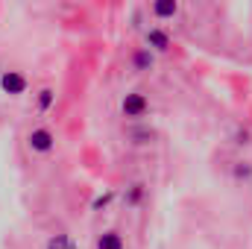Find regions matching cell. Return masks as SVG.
Returning <instances> with one entry per match:
<instances>
[{
    "mask_svg": "<svg viewBox=\"0 0 252 249\" xmlns=\"http://www.w3.org/2000/svg\"><path fill=\"white\" fill-rule=\"evenodd\" d=\"M53 100H56L53 88H41V91H38V112H47V109L53 106Z\"/></svg>",
    "mask_w": 252,
    "mask_h": 249,
    "instance_id": "obj_8",
    "label": "cell"
},
{
    "mask_svg": "<svg viewBox=\"0 0 252 249\" xmlns=\"http://www.w3.org/2000/svg\"><path fill=\"white\" fill-rule=\"evenodd\" d=\"M150 9L158 21H173L179 15V0H153Z\"/></svg>",
    "mask_w": 252,
    "mask_h": 249,
    "instance_id": "obj_5",
    "label": "cell"
},
{
    "mask_svg": "<svg viewBox=\"0 0 252 249\" xmlns=\"http://www.w3.org/2000/svg\"><path fill=\"white\" fill-rule=\"evenodd\" d=\"M141 193H144V190H141V185H135V187H132V193H129V202L135 205V202L141 199Z\"/></svg>",
    "mask_w": 252,
    "mask_h": 249,
    "instance_id": "obj_11",
    "label": "cell"
},
{
    "mask_svg": "<svg viewBox=\"0 0 252 249\" xmlns=\"http://www.w3.org/2000/svg\"><path fill=\"white\" fill-rule=\"evenodd\" d=\"M47 249H76V247H73V241H70L67 235H53V238L47 241Z\"/></svg>",
    "mask_w": 252,
    "mask_h": 249,
    "instance_id": "obj_9",
    "label": "cell"
},
{
    "mask_svg": "<svg viewBox=\"0 0 252 249\" xmlns=\"http://www.w3.org/2000/svg\"><path fill=\"white\" fill-rule=\"evenodd\" d=\"M235 179L238 182H252V164H247V161L235 164Z\"/></svg>",
    "mask_w": 252,
    "mask_h": 249,
    "instance_id": "obj_10",
    "label": "cell"
},
{
    "mask_svg": "<svg viewBox=\"0 0 252 249\" xmlns=\"http://www.w3.org/2000/svg\"><path fill=\"white\" fill-rule=\"evenodd\" d=\"M0 88L9 97H21L27 91V76L18 73V70H0Z\"/></svg>",
    "mask_w": 252,
    "mask_h": 249,
    "instance_id": "obj_2",
    "label": "cell"
},
{
    "mask_svg": "<svg viewBox=\"0 0 252 249\" xmlns=\"http://www.w3.org/2000/svg\"><path fill=\"white\" fill-rule=\"evenodd\" d=\"M27 144H30L32 153H50L56 147V138H53L50 129H32L30 138H27Z\"/></svg>",
    "mask_w": 252,
    "mask_h": 249,
    "instance_id": "obj_3",
    "label": "cell"
},
{
    "mask_svg": "<svg viewBox=\"0 0 252 249\" xmlns=\"http://www.w3.org/2000/svg\"><path fill=\"white\" fill-rule=\"evenodd\" d=\"M144 41H147V47H150L153 53H167V50H170V35H167L164 30H147Z\"/></svg>",
    "mask_w": 252,
    "mask_h": 249,
    "instance_id": "obj_4",
    "label": "cell"
},
{
    "mask_svg": "<svg viewBox=\"0 0 252 249\" xmlns=\"http://www.w3.org/2000/svg\"><path fill=\"white\" fill-rule=\"evenodd\" d=\"M147 109H150V103H147V97H144L141 91H129L124 97V103H121V112H124V118H129V121L144 118Z\"/></svg>",
    "mask_w": 252,
    "mask_h": 249,
    "instance_id": "obj_1",
    "label": "cell"
},
{
    "mask_svg": "<svg viewBox=\"0 0 252 249\" xmlns=\"http://www.w3.org/2000/svg\"><path fill=\"white\" fill-rule=\"evenodd\" d=\"M153 62H156V53H153L150 47H141V50L132 53V67H135V70H150Z\"/></svg>",
    "mask_w": 252,
    "mask_h": 249,
    "instance_id": "obj_6",
    "label": "cell"
},
{
    "mask_svg": "<svg viewBox=\"0 0 252 249\" xmlns=\"http://www.w3.org/2000/svg\"><path fill=\"white\" fill-rule=\"evenodd\" d=\"M97 249H124V238L118 232H103L97 238Z\"/></svg>",
    "mask_w": 252,
    "mask_h": 249,
    "instance_id": "obj_7",
    "label": "cell"
}]
</instances>
